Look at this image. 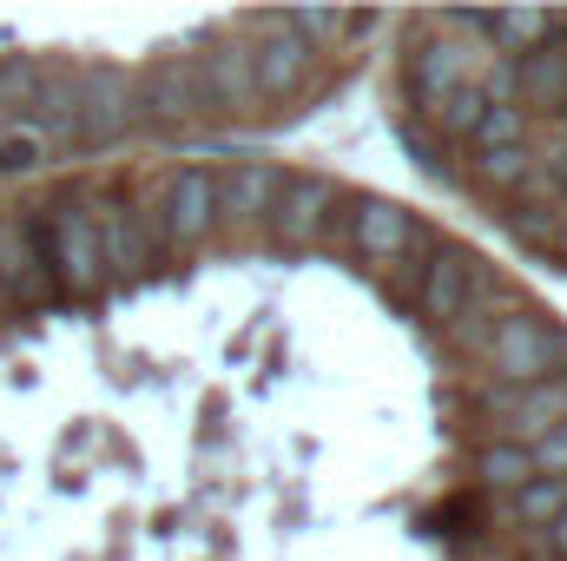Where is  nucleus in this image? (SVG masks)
I'll use <instances>...</instances> for the list:
<instances>
[{"label": "nucleus", "instance_id": "2f4dec72", "mask_svg": "<svg viewBox=\"0 0 567 561\" xmlns=\"http://www.w3.org/2000/svg\"><path fill=\"white\" fill-rule=\"evenodd\" d=\"M542 178H548V192H555V205H567V145L548 152V165H542Z\"/></svg>", "mask_w": 567, "mask_h": 561}, {"label": "nucleus", "instance_id": "5701e85b", "mask_svg": "<svg viewBox=\"0 0 567 561\" xmlns=\"http://www.w3.org/2000/svg\"><path fill=\"white\" fill-rule=\"evenodd\" d=\"M475 476H482V489H522V482H535V462H528V449L522 442H488L482 456H475Z\"/></svg>", "mask_w": 567, "mask_h": 561}, {"label": "nucleus", "instance_id": "a211bd4d", "mask_svg": "<svg viewBox=\"0 0 567 561\" xmlns=\"http://www.w3.org/2000/svg\"><path fill=\"white\" fill-rule=\"evenodd\" d=\"M0 297H20V304H47L60 297L53 278L33 265V245H27V225L0 212Z\"/></svg>", "mask_w": 567, "mask_h": 561}, {"label": "nucleus", "instance_id": "7c9ffc66", "mask_svg": "<svg viewBox=\"0 0 567 561\" xmlns=\"http://www.w3.org/2000/svg\"><path fill=\"white\" fill-rule=\"evenodd\" d=\"M488 106H515V60H488V73L475 80Z\"/></svg>", "mask_w": 567, "mask_h": 561}, {"label": "nucleus", "instance_id": "dca6fc26", "mask_svg": "<svg viewBox=\"0 0 567 561\" xmlns=\"http://www.w3.org/2000/svg\"><path fill=\"white\" fill-rule=\"evenodd\" d=\"M508 304H522V297H515L508 284L495 278V272H488V278L475 284V290H468V304H462V310H455V317L442 324V337H449L455 350H468V357H482V344L495 337V324H502V310H508Z\"/></svg>", "mask_w": 567, "mask_h": 561}, {"label": "nucleus", "instance_id": "c756f323", "mask_svg": "<svg viewBox=\"0 0 567 561\" xmlns=\"http://www.w3.org/2000/svg\"><path fill=\"white\" fill-rule=\"evenodd\" d=\"M528 462L535 476H567V422H555L542 442H528Z\"/></svg>", "mask_w": 567, "mask_h": 561}, {"label": "nucleus", "instance_id": "473e14b6", "mask_svg": "<svg viewBox=\"0 0 567 561\" xmlns=\"http://www.w3.org/2000/svg\"><path fill=\"white\" fill-rule=\"evenodd\" d=\"M542 555H548V561H567V509L548 522V529H542Z\"/></svg>", "mask_w": 567, "mask_h": 561}, {"label": "nucleus", "instance_id": "aec40b11", "mask_svg": "<svg viewBox=\"0 0 567 561\" xmlns=\"http://www.w3.org/2000/svg\"><path fill=\"white\" fill-rule=\"evenodd\" d=\"M284 27L310 47V60H323V53H337V47H343L350 13H337V7H290V13H284Z\"/></svg>", "mask_w": 567, "mask_h": 561}, {"label": "nucleus", "instance_id": "423d86ee", "mask_svg": "<svg viewBox=\"0 0 567 561\" xmlns=\"http://www.w3.org/2000/svg\"><path fill=\"white\" fill-rule=\"evenodd\" d=\"M350 198H343V185L330 178V172H284L278 185V205H271V238L290 245V252H303V245H317L323 232H337V212H343Z\"/></svg>", "mask_w": 567, "mask_h": 561}, {"label": "nucleus", "instance_id": "6ab92c4d", "mask_svg": "<svg viewBox=\"0 0 567 561\" xmlns=\"http://www.w3.org/2000/svg\"><path fill=\"white\" fill-rule=\"evenodd\" d=\"M561 33H567V13H542V7H502V13H488V47L508 53V60H522L535 47H555Z\"/></svg>", "mask_w": 567, "mask_h": 561}, {"label": "nucleus", "instance_id": "4468645a", "mask_svg": "<svg viewBox=\"0 0 567 561\" xmlns=\"http://www.w3.org/2000/svg\"><path fill=\"white\" fill-rule=\"evenodd\" d=\"M455 86H468V47L449 40V33H435L429 47L410 53V67H403V93H410L416 113H435Z\"/></svg>", "mask_w": 567, "mask_h": 561}, {"label": "nucleus", "instance_id": "412c9836", "mask_svg": "<svg viewBox=\"0 0 567 561\" xmlns=\"http://www.w3.org/2000/svg\"><path fill=\"white\" fill-rule=\"evenodd\" d=\"M535 145H502V152H475V185L482 192H522L535 172Z\"/></svg>", "mask_w": 567, "mask_h": 561}, {"label": "nucleus", "instance_id": "c85d7f7f", "mask_svg": "<svg viewBox=\"0 0 567 561\" xmlns=\"http://www.w3.org/2000/svg\"><path fill=\"white\" fill-rule=\"evenodd\" d=\"M429 252H435V238H429V245H416V252H410V258H396V265H390V272H383V284H390V290H396V297H403V304H416V290H423Z\"/></svg>", "mask_w": 567, "mask_h": 561}, {"label": "nucleus", "instance_id": "6e6552de", "mask_svg": "<svg viewBox=\"0 0 567 561\" xmlns=\"http://www.w3.org/2000/svg\"><path fill=\"white\" fill-rule=\"evenodd\" d=\"M343 238H350V252H357L363 265L390 272L396 258H410V252L429 245L435 232H429L410 205H396V198H357V205H350V232H343Z\"/></svg>", "mask_w": 567, "mask_h": 561}, {"label": "nucleus", "instance_id": "ddd939ff", "mask_svg": "<svg viewBox=\"0 0 567 561\" xmlns=\"http://www.w3.org/2000/svg\"><path fill=\"white\" fill-rule=\"evenodd\" d=\"M284 165L271 159H238L218 172V225L231 232H265L271 225V205H278Z\"/></svg>", "mask_w": 567, "mask_h": 561}, {"label": "nucleus", "instance_id": "b1692460", "mask_svg": "<svg viewBox=\"0 0 567 561\" xmlns=\"http://www.w3.org/2000/svg\"><path fill=\"white\" fill-rule=\"evenodd\" d=\"M47 152L53 145L40 140L33 126H0V178H40L47 172Z\"/></svg>", "mask_w": 567, "mask_h": 561}, {"label": "nucleus", "instance_id": "a878e982", "mask_svg": "<svg viewBox=\"0 0 567 561\" xmlns=\"http://www.w3.org/2000/svg\"><path fill=\"white\" fill-rule=\"evenodd\" d=\"M528 126H535V120H528L522 106H488V113H482V126L468 133V145H475V152H502V145H528Z\"/></svg>", "mask_w": 567, "mask_h": 561}, {"label": "nucleus", "instance_id": "f03ea898", "mask_svg": "<svg viewBox=\"0 0 567 561\" xmlns=\"http://www.w3.org/2000/svg\"><path fill=\"white\" fill-rule=\"evenodd\" d=\"M40 225H47V272L60 284V297H100L106 265H100V238H93V218H86V192L47 198Z\"/></svg>", "mask_w": 567, "mask_h": 561}, {"label": "nucleus", "instance_id": "39448f33", "mask_svg": "<svg viewBox=\"0 0 567 561\" xmlns=\"http://www.w3.org/2000/svg\"><path fill=\"white\" fill-rule=\"evenodd\" d=\"M192 80H198V120H251L258 113L251 40H238V33L205 40V53H192Z\"/></svg>", "mask_w": 567, "mask_h": 561}, {"label": "nucleus", "instance_id": "cd10ccee", "mask_svg": "<svg viewBox=\"0 0 567 561\" xmlns=\"http://www.w3.org/2000/svg\"><path fill=\"white\" fill-rule=\"evenodd\" d=\"M33 86H40V60L7 53V60H0V113H7V106H27V100H33Z\"/></svg>", "mask_w": 567, "mask_h": 561}, {"label": "nucleus", "instance_id": "4be33fe9", "mask_svg": "<svg viewBox=\"0 0 567 561\" xmlns=\"http://www.w3.org/2000/svg\"><path fill=\"white\" fill-rule=\"evenodd\" d=\"M508 502H515V522L542 536V529H548V522L567 509V476H535V482H522Z\"/></svg>", "mask_w": 567, "mask_h": 561}, {"label": "nucleus", "instance_id": "1a4fd4ad", "mask_svg": "<svg viewBox=\"0 0 567 561\" xmlns=\"http://www.w3.org/2000/svg\"><path fill=\"white\" fill-rule=\"evenodd\" d=\"M482 417L495 429V442H522V449L542 442L555 422H567V370L548 377V384H528V390H495V384H488Z\"/></svg>", "mask_w": 567, "mask_h": 561}, {"label": "nucleus", "instance_id": "2eb2a0df", "mask_svg": "<svg viewBox=\"0 0 567 561\" xmlns=\"http://www.w3.org/2000/svg\"><path fill=\"white\" fill-rule=\"evenodd\" d=\"M73 113H80L73 67H60V60H40V86H33V100H27V120H20V126H33L47 145H53V140L73 145Z\"/></svg>", "mask_w": 567, "mask_h": 561}, {"label": "nucleus", "instance_id": "f3484780", "mask_svg": "<svg viewBox=\"0 0 567 561\" xmlns=\"http://www.w3.org/2000/svg\"><path fill=\"white\" fill-rule=\"evenodd\" d=\"M515 106H542V113H567V47H535L515 60Z\"/></svg>", "mask_w": 567, "mask_h": 561}, {"label": "nucleus", "instance_id": "7ed1b4c3", "mask_svg": "<svg viewBox=\"0 0 567 561\" xmlns=\"http://www.w3.org/2000/svg\"><path fill=\"white\" fill-rule=\"evenodd\" d=\"M73 93H80V113H73L80 145H113L126 133H140V73L133 67L86 60V67H73Z\"/></svg>", "mask_w": 567, "mask_h": 561}, {"label": "nucleus", "instance_id": "393cba45", "mask_svg": "<svg viewBox=\"0 0 567 561\" xmlns=\"http://www.w3.org/2000/svg\"><path fill=\"white\" fill-rule=\"evenodd\" d=\"M482 113H488V100H482V86L468 80V86H455V93H449L429 120H435V133H442V140H462V145H468V133L482 126Z\"/></svg>", "mask_w": 567, "mask_h": 561}, {"label": "nucleus", "instance_id": "0eeeda50", "mask_svg": "<svg viewBox=\"0 0 567 561\" xmlns=\"http://www.w3.org/2000/svg\"><path fill=\"white\" fill-rule=\"evenodd\" d=\"M310 80H317L310 47L284 27V13H265L258 20V40H251V93H258V113L265 106H290Z\"/></svg>", "mask_w": 567, "mask_h": 561}, {"label": "nucleus", "instance_id": "20e7f679", "mask_svg": "<svg viewBox=\"0 0 567 561\" xmlns=\"http://www.w3.org/2000/svg\"><path fill=\"white\" fill-rule=\"evenodd\" d=\"M152 218H158V238L165 252H192L218 232V172L212 165H178L158 178L152 192Z\"/></svg>", "mask_w": 567, "mask_h": 561}, {"label": "nucleus", "instance_id": "bb28decb", "mask_svg": "<svg viewBox=\"0 0 567 561\" xmlns=\"http://www.w3.org/2000/svg\"><path fill=\"white\" fill-rule=\"evenodd\" d=\"M502 225L515 245H555L561 238V212H542V205H515V212H502Z\"/></svg>", "mask_w": 567, "mask_h": 561}, {"label": "nucleus", "instance_id": "f257e3e1", "mask_svg": "<svg viewBox=\"0 0 567 561\" xmlns=\"http://www.w3.org/2000/svg\"><path fill=\"white\" fill-rule=\"evenodd\" d=\"M482 370L495 377V390H528L567 370V330L555 317H542L535 304H508L495 337L482 344Z\"/></svg>", "mask_w": 567, "mask_h": 561}, {"label": "nucleus", "instance_id": "9b49d317", "mask_svg": "<svg viewBox=\"0 0 567 561\" xmlns=\"http://www.w3.org/2000/svg\"><path fill=\"white\" fill-rule=\"evenodd\" d=\"M86 218H93V238H100L106 284H113V278H140V272H145L140 198H133V192H86Z\"/></svg>", "mask_w": 567, "mask_h": 561}, {"label": "nucleus", "instance_id": "9d476101", "mask_svg": "<svg viewBox=\"0 0 567 561\" xmlns=\"http://www.w3.org/2000/svg\"><path fill=\"white\" fill-rule=\"evenodd\" d=\"M482 278H488V258H482V252H468V245H455V238H435L423 290H416V317L442 330V324L468 304V290H475Z\"/></svg>", "mask_w": 567, "mask_h": 561}, {"label": "nucleus", "instance_id": "f8f14e48", "mask_svg": "<svg viewBox=\"0 0 567 561\" xmlns=\"http://www.w3.org/2000/svg\"><path fill=\"white\" fill-rule=\"evenodd\" d=\"M140 126H198V80H192V53H158L140 73Z\"/></svg>", "mask_w": 567, "mask_h": 561}]
</instances>
